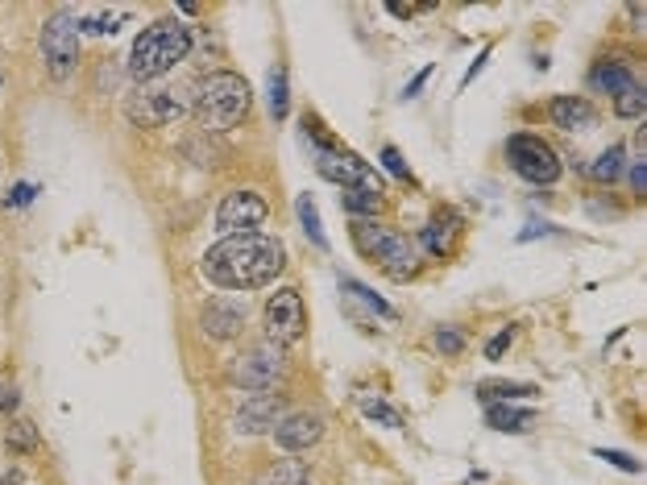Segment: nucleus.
Segmentation results:
<instances>
[{"instance_id": "23", "label": "nucleus", "mask_w": 647, "mask_h": 485, "mask_svg": "<svg viewBox=\"0 0 647 485\" xmlns=\"http://www.w3.org/2000/svg\"><path fill=\"white\" fill-rule=\"evenodd\" d=\"M299 224H303V233L316 241V249H328V237H324V228H320V212H316V204L307 195H299Z\"/></svg>"}, {"instance_id": "27", "label": "nucleus", "mask_w": 647, "mask_h": 485, "mask_svg": "<svg viewBox=\"0 0 647 485\" xmlns=\"http://www.w3.org/2000/svg\"><path fill=\"white\" fill-rule=\"evenodd\" d=\"M9 448H13V452H34V448H38V432H34L30 419H17V423L9 427Z\"/></svg>"}, {"instance_id": "17", "label": "nucleus", "mask_w": 647, "mask_h": 485, "mask_svg": "<svg viewBox=\"0 0 647 485\" xmlns=\"http://www.w3.org/2000/svg\"><path fill=\"white\" fill-rule=\"evenodd\" d=\"M457 233H461V228H457V216H453V212H448V216H436V220L424 228V245L436 253V258H448V253L457 249Z\"/></svg>"}, {"instance_id": "31", "label": "nucleus", "mask_w": 647, "mask_h": 485, "mask_svg": "<svg viewBox=\"0 0 647 485\" xmlns=\"http://www.w3.org/2000/svg\"><path fill=\"white\" fill-rule=\"evenodd\" d=\"M382 162H386V170H390L395 179H403V183L411 179V170H407V162H403V154H399L395 146H386V150H382Z\"/></svg>"}, {"instance_id": "8", "label": "nucleus", "mask_w": 647, "mask_h": 485, "mask_svg": "<svg viewBox=\"0 0 647 485\" xmlns=\"http://www.w3.org/2000/svg\"><path fill=\"white\" fill-rule=\"evenodd\" d=\"M506 158H511L515 175L527 179V183L548 187V183L560 179V154L536 133H515L511 141H506Z\"/></svg>"}, {"instance_id": "3", "label": "nucleus", "mask_w": 647, "mask_h": 485, "mask_svg": "<svg viewBox=\"0 0 647 485\" xmlns=\"http://www.w3.org/2000/svg\"><path fill=\"white\" fill-rule=\"evenodd\" d=\"M249 100H253L249 96V83L241 75H233V71H212V75H204L200 83H195L191 108H195V117H200L204 129L224 133V129H237L249 117Z\"/></svg>"}, {"instance_id": "2", "label": "nucleus", "mask_w": 647, "mask_h": 485, "mask_svg": "<svg viewBox=\"0 0 647 485\" xmlns=\"http://www.w3.org/2000/svg\"><path fill=\"white\" fill-rule=\"evenodd\" d=\"M187 54H191V30L187 25L175 21V17L154 21V25H146V30L137 34V42L129 50V75L142 79V83L162 79L171 67H179Z\"/></svg>"}, {"instance_id": "29", "label": "nucleus", "mask_w": 647, "mask_h": 485, "mask_svg": "<svg viewBox=\"0 0 647 485\" xmlns=\"http://www.w3.org/2000/svg\"><path fill=\"white\" fill-rule=\"evenodd\" d=\"M432 345L440 353H448V357H457V353H465V332L461 328H436L432 332Z\"/></svg>"}, {"instance_id": "15", "label": "nucleus", "mask_w": 647, "mask_h": 485, "mask_svg": "<svg viewBox=\"0 0 647 485\" xmlns=\"http://www.w3.org/2000/svg\"><path fill=\"white\" fill-rule=\"evenodd\" d=\"M548 117L556 129H565V133H577V129H589L598 121V112L594 104H589L585 96H556L552 108H548Z\"/></svg>"}, {"instance_id": "20", "label": "nucleus", "mask_w": 647, "mask_h": 485, "mask_svg": "<svg viewBox=\"0 0 647 485\" xmlns=\"http://www.w3.org/2000/svg\"><path fill=\"white\" fill-rule=\"evenodd\" d=\"M486 419H490V427H498V432H527L531 423H536V415L531 411H519V407H490L486 411Z\"/></svg>"}, {"instance_id": "1", "label": "nucleus", "mask_w": 647, "mask_h": 485, "mask_svg": "<svg viewBox=\"0 0 647 485\" xmlns=\"http://www.w3.org/2000/svg\"><path fill=\"white\" fill-rule=\"evenodd\" d=\"M287 266V249L278 237L266 233H237V237H224L220 245H212L204 253V278L212 287L224 291H258L270 287V282L283 274Z\"/></svg>"}, {"instance_id": "13", "label": "nucleus", "mask_w": 647, "mask_h": 485, "mask_svg": "<svg viewBox=\"0 0 647 485\" xmlns=\"http://www.w3.org/2000/svg\"><path fill=\"white\" fill-rule=\"evenodd\" d=\"M274 444L278 448H287V452H303V448H312L320 436H324V419L320 415H312V411H291V415H283L278 419V427H274Z\"/></svg>"}, {"instance_id": "14", "label": "nucleus", "mask_w": 647, "mask_h": 485, "mask_svg": "<svg viewBox=\"0 0 647 485\" xmlns=\"http://www.w3.org/2000/svg\"><path fill=\"white\" fill-rule=\"evenodd\" d=\"M200 328H204L208 340H233L245 328V307L233 303V299H212L200 316Z\"/></svg>"}, {"instance_id": "34", "label": "nucleus", "mask_w": 647, "mask_h": 485, "mask_svg": "<svg viewBox=\"0 0 647 485\" xmlns=\"http://www.w3.org/2000/svg\"><path fill=\"white\" fill-rule=\"evenodd\" d=\"M17 403H21V394H17V386H0V411H17Z\"/></svg>"}, {"instance_id": "28", "label": "nucleus", "mask_w": 647, "mask_h": 485, "mask_svg": "<svg viewBox=\"0 0 647 485\" xmlns=\"http://www.w3.org/2000/svg\"><path fill=\"white\" fill-rule=\"evenodd\" d=\"M341 291H349V295H357L361 303H370V307L378 311V316H386V320H395V307H390V303H382V299H378V295H374L370 287H361V282H353V278H345V282H341Z\"/></svg>"}, {"instance_id": "38", "label": "nucleus", "mask_w": 647, "mask_h": 485, "mask_svg": "<svg viewBox=\"0 0 647 485\" xmlns=\"http://www.w3.org/2000/svg\"><path fill=\"white\" fill-rule=\"evenodd\" d=\"M0 485H5V481H0Z\"/></svg>"}, {"instance_id": "30", "label": "nucleus", "mask_w": 647, "mask_h": 485, "mask_svg": "<svg viewBox=\"0 0 647 485\" xmlns=\"http://www.w3.org/2000/svg\"><path fill=\"white\" fill-rule=\"evenodd\" d=\"M262 485H303V465L299 461H283V465H274L266 473Z\"/></svg>"}, {"instance_id": "11", "label": "nucleus", "mask_w": 647, "mask_h": 485, "mask_svg": "<svg viewBox=\"0 0 647 485\" xmlns=\"http://www.w3.org/2000/svg\"><path fill=\"white\" fill-rule=\"evenodd\" d=\"M187 112V100H179V92H171V88H162V92H142V96H133L129 100V117L137 121V125H146V129H154V125H171V121H179Z\"/></svg>"}, {"instance_id": "36", "label": "nucleus", "mask_w": 647, "mask_h": 485, "mask_svg": "<svg viewBox=\"0 0 647 485\" xmlns=\"http://www.w3.org/2000/svg\"><path fill=\"white\" fill-rule=\"evenodd\" d=\"M30 199H34V187H30V183H21V187L9 195V208H13V204H30Z\"/></svg>"}, {"instance_id": "9", "label": "nucleus", "mask_w": 647, "mask_h": 485, "mask_svg": "<svg viewBox=\"0 0 647 485\" xmlns=\"http://www.w3.org/2000/svg\"><path fill=\"white\" fill-rule=\"evenodd\" d=\"M307 332V311H303V295L295 287H283L278 295H270L266 303V340L274 349L299 345Z\"/></svg>"}, {"instance_id": "33", "label": "nucleus", "mask_w": 647, "mask_h": 485, "mask_svg": "<svg viewBox=\"0 0 647 485\" xmlns=\"http://www.w3.org/2000/svg\"><path fill=\"white\" fill-rule=\"evenodd\" d=\"M511 340H515V328H502V332L490 340V345H486V357H490V361H498V357L506 353V345H511Z\"/></svg>"}, {"instance_id": "35", "label": "nucleus", "mask_w": 647, "mask_h": 485, "mask_svg": "<svg viewBox=\"0 0 647 485\" xmlns=\"http://www.w3.org/2000/svg\"><path fill=\"white\" fill-rule=\"evenodd\" d=\"M631 187H635V195L647 191V166L643 162H631Z\"/></svg>"}, {"instance_id": "6", "label": "nucleus", "mask_w": 647, "mask_h": 485, "mask_svg": "<svg viewBox=\"0 0 647 485\" xmlns=\"http://www.w3.org/2000/svg\"><path fill=\"white\" fill-rule=\"evenodd\" d=\"M283 374H287V361H283V349L274 345H253L229 365V382L245 394H270L283 382Z\"/></svg>"}, {"instance_id": "18", "label": "nucleus", "mask_w": 647, "mask_h": 485, "mask_svg": "<svg viewBox=\"0 0 647 485\" xmlns=\"http://www.w3.org/2000/svg\"><path fill=\"white\" fill-rule=\"evenodd\" d=\"M536 394V386H527V382H482L477 386V398L482 403H490V407H498V403H519V398H531Z\"/></svg>"}, {"instance_id": "12", "label": "nucleus", "mask_w": 647, "mask_h": 485, "mask_svg": "<svg viewBox=\"0 0 647 485\" xmlns=\"http://www.w3.org/2000/svg\"><path fill=\"white\" fill-rule=\"evenodd\" d=\"M287 411V398L283 394H258V398H245V407L237 411V432L241 436H262L274 432L278 419Z\"/></svg>"}, {"instance_id": "21", "label": "nucleus", "mask_w": 647, "mask_h": 485, "mask_svg": "<svg viewBox=\"0 0 647 485\" xmlns=\"http://www.w3.org/2000/svg\"><path fill=\"white\" fill-rule=\"evenodd\" d=\"M643 108H647V96H643V83L635 79V83H627L623 92H614V112L623 121H635V117H643Z\"/></svg>"}, {"instance_id": "32", "label": "nucleus", "mask_w": 647, "mask_h": 485, "mask_svg": "<svg viewBox=\"0 0 647 485\" xmlns=\"http://www.w3.org/2000/svg\"><path fill=\"white\" fill-rule=\"evenodd\" d=\"M598 456H602V461H610V465H618L623 473H639V461H631L627 452H610V448H598Z\"/></svg>"}, {"instance_id": "16", "label": "nucleus", "mask_w": 647, "mask_h": 485, "mask_svg": "<svg viewBox=\"0 0 647 485\" xmlns=\"http://www.w3.org/2000/svg\"><path fill=\"white\" fill-rule=\"evenodd\" d=\"M627 83H635V75H631V67H627L623 59H598L594 71H589V88H594V92H606V96L623 92Z\"/></svg>"}, {"instance_id": "4", "label": "nucleus", "mask_w": 647, "mask_h": 485, "mask_svg": "<svg viewBox=\"0 0 647 485\" xmlns=\"http://www.w3.org/2000/svg\"><path fill=\"white\" fill-rule=\"evenodd\" d=\"M353 245L365 262L382 266V274H390L395 282H407L419 274V249L399 228H386L374 220H353Z\"/></svg>"}, {"instance_id": "5", "label": "nucleus", "mask_w": 647, "mask_h": 485, "mask_svg": "<svg viewBox=\"0 0 647 485\" xmlns=\"http://www.w3.org/2000/svg\"><path fill=\"white\" fill-rule=\"evenodd\" d=\"M316 137V170L328 179V183H336L341 191H374V195H382V179H378V170H370L357 154H349V150H336L332 141H324L320 133H312Z\"/></svg>"}, {"instance_id": "25", "label": "nucleus", "mask_w": 647, "mask_h": 485, "mask_svg": "<svg viewBox=\"0 0 647 485\" xmlns=\"http://www.w3.org/2000/svg\"><path fill=\"white\" fill-rule=\"evenodd\" d=\"M125 21H129V13H88V17H79V30H88V34H117Z\"/></svg>"}, {"instance_id": "39", "label": "nucleus", "mask_w": 647, "mask_h": 485, "mask_svg": "<svg viewBox=\"0 0 647 485\" xmlns=\"http://www.w3.org/2000/svg\"><path fill=\"white\" fill-rule=\"evenodd\" d=\"M303 485H307V481H303Z\"/></svg>"}, {"instance_id": "22", "label": "nucleus", "mask_w": 647, "mask_h": 485, "mask_svg": "<svg viewBox=\"0 0 647 485\" xmlns=\"http://www.w3.org/2000/svg\"><path fill=\"white\" fill-rule=\"evenodd\" d=\"M341 208H345L353 220L378 216V212H382V195H374V191H341Z\"/></svg>"}, {"instance_id": "37", "label": "nucleus", "mask_w": 647, "mask_h": 485, "mask_svg": "<svg viewBox=\"0 0 647 485\" xmlns=\"http://www.w3.org/2000/svg\"><path fill=\"white\" fill-rule=\"evenodd\" d=\"M428 5H390V13L395 17H415V13H424Z\"/></svg>"}, {"instance_id": "7", "label": "nucleus", "mask_w": 647, "mask_h": 485, "mask_svg": "<svg viewBox=\"0 0 647 485\" xmlns=\"http://www.w3.org/2000/svg\"><path fill=\"white\" fill-rule=\"evenodd\" d=\"M42 59L50 79H67L79 63V17L71 9H59L42 25Z\"/></svg>"}, {"instance_id": "19", "label": "nucleus", "mask_w": 647, "mask_h": 485, "mask_svg": "<svg viewBox=\"0 0 647 485\" xmlns=\"http://www.w3.org/2000/svg\"><path fill=\"white\" fill-rule=\"evenodd\" d=\"M623 166H627V154H623V146H610L606 154H598V162L585 170L589 179L594 183H602V187H614L618 179H623Z\"/></svg>"}, {"instance_id": "10", "label": "nucleus", "mask_w": 647, "mask_h": 485, "mask_svg": "<svg viewBox=\"0 0 647 485\" xmlns=\"http://www.w3.org/2000/svg\"><path fill=\"white\" fill-rule=\"evenodd\" d=\"M266 199L258 191H229L216 208V228L224 237H237V233H258V224L266 220Z\"/></svg>"}, {"instance_id": "26", "label": "nucleus", "mask_w": 647, "mask_h": 485, "mask_svg": "<svg viewBox=\"0 0 647 485\" xmlns=\"http://www.w3.org/2000/svg\"><path fill=\"white\" fill-rule=\"evenodd\" d=\"M361 411H365V419H374V423H386V427H403V415H399L395 407H386L382 398H374V394H361Z\"/></svg>"}, {"instance_id": "24", "label": "nucleus", "mask_w": 647, "mask_h": 485, "mask_svg": "<svg viewBox=\"0 0 647 485\" xmlns=\"http://www.w3.org/2000/svg\"><path fill=\"white\" fill-rule=\"evenodd\" d=\"M270 112L278 121L291 112V100H287V67H274L270 71Z\"/></svg>"}]
</instances>
